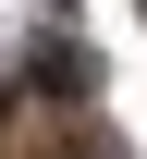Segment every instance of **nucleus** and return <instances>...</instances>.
<instances>
[{"label":"nucleus","mask_w":147,"mask_h":159,"mask_svg":"<svg viewBox=\"0 0 147 159\" xmlns=\"http://www.w3.org/2000/svg\"><path fill=\"white\" fill-rule=\"evenodd\" d=\"M37 86H49V98H86L98 61H86V49H37Z\"/></svg>","instance_id":"nucleus-1"},{"label":"nucleus","mask_w":147,"mask_h":159,"mask_svg":"<svg viewBox=\"0 0 147 159\" xmlns=\"http://www.w3.org/2000/svg\"><path fill=\"white\" fill-rule=\"evenodd\" d=\"M49 12H62V0H49Z\"/></svg>","instance_id":"nucleus-2"}]
</instances>
